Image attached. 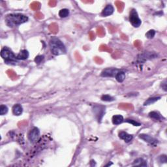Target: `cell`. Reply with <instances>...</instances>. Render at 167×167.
<instances>
[{
	"instance_id": "1",
	"label": "cell",
	"mask_w": 167,
	"mask_h": 167,
	"mask_svg": "<svg viewBox=\"0 0 167 167\" xmlns=\"http://www.w3.org/2000/svg\"><path fill=\"white\" fill-rule=\"evenodd\" d=\"M28 17L21 13H11L5 17V23L9 28L18 26L28 21Z\"/></svg>"
},
{
	"instance_id": "2",
	"label": "cell",
	"mask_w": 167,
	"mask_h": 167,
	"mask_svg": "<svg viewBox=\"0 0 167 167\" xmlns=\"http://www.w3.org/2000/svg\"><path fill=\"white\" fill-rule=\"evenodd\" d=\"M49 46L52 54L59 55L67 53L66 47L63 42L56 37H52L49 41Z\"/></svg>"
},
{
	"instance_id": "3",
	"label": "cell",
	"mask_w": 167,
	"mask_h": 167,
	"mask_svg": "<svg viewBox=\"0 0 167 167\" xmlns=\"http://www.w3.org/2000/svg\"><path fill=\"white\" fill-rule=\"evenodd\" d=\"M1 57L4 59L5 63L9 65H16L18 63L17 55L8 47H4L1 51Z\"/></svg>"
},
{
	"instance_id": "4",
	"label": "cell",
	"mask_w": 167,
	"mask_h": 167,
	"mask_svg": "<svg viewBox=\"0 0 167 167\" xmlns=\"http://www.w3.org/2000/svg\"><path fill=\"white\" fill-rule=\"evenodd\" d=\"M129 22L135 28H139L142 24V21L139 18L137 11L135 9H132L129 15Z\"/></svg>"
},
{
	"instance_id": "5",
	"label": "cell",
	"mask_w": 167,
	"mask_h": 167,
	"mask_svg": "<svg viewBox=\"0 0 167 167\" xmlns=\"http://www.w3.org/2000/svg\"><path fill=\"white\" fill-rule=\"evenodd\" d=\"M40 137V130L37 127H33L28 134V139L32 143H35Z\"/></svg>"
},
{
	"instance_id": "6",
	"label": "cell",
	"mask_w": 167,
	"mask_h": 167,
	"mask_svg": "<svg viewBox=\"0 0 167 167\" xmlns=\"http://www.w3.org/2000/svg\"><path fill=\"white\" fill-rule=\"evenodd\" d=\"M120 70L116 68H106L101 72L102 77H114Z\"/></svg>"
},
{
	"instance_id": "7",
	"label": "cell",
	"mask_w": 167,
	"mask_h": 167,
	"mask_svg": "<svg viewBox=\"0 0 167 167\" xmlns=\"http://www.w3.org/2000/svg\"><path fill=\"white\" fill-rule=\"evenodd\" d=\"M139 137L140 139L143 140L144 141L148 142V143L151 144V145H152L153 146L157 145L158 140L156 139H155V138L151 137V136L146 134H140L139 135Z\"/></svg>"
},
{
	"instance_id": "8",
	"label": "cell",
	"mask_w": 167,
	"mask_h": 167,
	"mask_svg": "<svg viewBox=\"0 0 167 167\" xmlns=\"http://www.w3.org/2000/svg\"><path fill=\"white\" fill-rule=\"evenodd\" d=\"M93 112L95 115L98 116V121H101V118L103 117L104 115V111H105V108L102 107V106H95L94 108L93 109Z\"/></svg>"
},
{
	"instance_id": "9",
	"label": "cell",
	"mask_w": 167,
	"mask_h": 167,
	"mask_svg": "<svg viewBox=\"0 0 167 167\" xmlns=\"http://www.w3.org/2000/svg\"><path fill=\"white\" fill-rule=\"evenodd\" d=\"M114 7L109 4V5H106L103 10H102L101 13L102 17H108L112 15L114 13Z\"/></svg>"
},
{
	"instance_id": "10",
	"label": "cell",
	"mask_w": 167,
	"mask_h": 167,
	"mask_svg": "<svg viewBox=\"0 0 167 167\" xmlns=\"http://www.w3.org/2000/svg\"><path fill=\"white\" fill-rule=\"evenodd\" d=\"M119 137L120 139L124 140L126 143H129L133 139V136L132 135L128 134L127 133L125 132V131H121L119 133Z\"/></svg>"
},
{
	"instance_id": "11",
	"label": "cell",
	"mask_w": 167,
	"mask_h": 167,
	"mask_svg": "<svg viewBox=\"0 0 167 167\" xmlns=\"http://www.w3.org/2000/svg\"><path fill=\"white\" fill-rule=\"evenodd\" d=\"M157 57V54L153 52H146L144 53L143 54H140V57H139V59L140 60L143 59L144 61L148 59H151L153 58H156Z\"/></svg>"
},
{
	"instance_id": "12",
	"label": "cell",
	"mask_w": 167,
	"mask_h": 167,
	"mask_svg": "<svg viewBox=\"0 0 167 167\" xmlns=\"http://www.w3.org/2000/svg\"><path fill=\"white\" fill-rule=\"evenodd\" d=\"M29 55L30 54L27 50H22L17 55V59L18 61L19 60H26L28 58Z\"/></svg>"
},
{
	"instance_id": "13",
	"label": "cell",
	"mask_w": 167,
	"mask_h": 167,
	"mask_svg": "<svg viewBox=\"0 0 167 167\" xmlns=\"http://www.w3.org/2000/svg\"><path fill=\"white\" fill-rule=\"evenodd\" d=\"M22 112H23V108L21 106V104H15L13 107V114L15 116H20Z\"/></svg>"
},
{
	"instance_id": "14",
	"label": "cell",
	"mask_w": 167,
	"mask_h": 167,
	"mask_svg": "<svg viewBox=\"0 0 167 167\" xmlns=\"http://www.w3.org/2000/svg\"><path fill=\"white\" fill-rule=\"evenodd\" d=\"M112 123L114 125H119L121 123H123L124 121V118L123 117V116L117 114V115H114L112 117Z\"/></svg>"
},
{
	"instance_id": "15",
	"label": "cell",
	"mask_w": 167,
	"mask_h": 167,
	"mask_svg": "<svg viewBox=\"0 0 167 167\" xmlns=\"http://www.w3.org/2000/svg\"><path fill=\"white\" fill-rule=\"evenodd\" d=\"M125 73L123 71L120 70L118 73H117L116 75L115 79L116 81L119 82V83H122L125 79Z\"/></svg>"
},
{
	"instance_id": "16",
	"label": "cell",
	"mask_w": 167,
	"mask_h": 167,
	"mask_svg": "<svg viewBox=\"0 0 167 167\" xmlns=\"http://www.w3.org/2000/svg\"><path fill=\"white\" fill-rule=\"evenodd\" d=\"M133 166H147V162L142 158H139L135 160L134 162H133Z\"/></svg>"
},
{
	"instance_id": "17",
	"label": "cell",
	"mask_w": 167,
	"mask_h": 167,
	"mask_svg": "<svg viewBox=\"0 0 167 167\" xmlns=\"http://www.w3.org/2000/svg\"><path fill=\"white\" fill-rule=\"evenodd\" d=\"M160 99H161V97H155L149 98L148 99H147L146 101L144 102V106H148V105H150V104H154L155 102L159 101Z\"/></svg>"
},
{
	"instance_id": "18",
	"label": "cell",
	"mask_w": 167,
	"mask_h": 167,
	"mask_svg": "<svg viewBox=\"0 0 167 167\" xmlns=\"http://www.w3.org/2000/svg\"><path fill=\"white\" fill-rule=\"evenodd\" d=\"M149 117L151 119H155V120H160L162 119L161 115L160 114L159 112H155V111H153V112H151L149 114Z\"/></svg>"
},
{
	"instance_id": "19",
	"label": "cell",
	"mask_w": 167,
	"mask_h": 167,
	"mask_svg": "<svg viewBox=\"0 0 167 167\" xmlns=\"http://www.w3.org/2000/svg\"><path fill=\"white\" fill-rule=\"evenodd\" d=\"M70 11L67 9H62L59 11V16L60 18H66L69 15Z\"/></svg>"
},
{
	"instance_id": "20",
	"label": "cell",
	"mask_w": 167,
	"mask_h": 167,
	"mask_svg": "<svg viewBox=\"0 0 167 167\" xmlns=\"http://www.w3.org/2000/svg\"><path fill=\"white\" fill-rule=\"evenodd\" d=\"M101 99L102 101H104V102H112L115 100L114 98L109 95H103L101 97Z\"/></svg>"
},
{
	"instance_id": "21",
	"label": "cell",
	"mask_w": 167,
	"mask_h": 167,
	"mask_svg": "<svg viewBox=\"0 0 167 167\" xmlns=\"http://www.w3.org/2000/svg\"><path fill=\"white\" fill-rule=\"evenodd\" d=\"M9 108L6 105H4V104H1L0 106V115L3 116L6 114L8 112Z\"/></svg>"
},
{
	"instance_id": "22",
	"label": "cell",
	"mask_w": 167,
	"mask_h": 167,
	"mask_svg": "<svg viewBox=\"0 0 167 167\" xmlns=\"http://www.w3.org/2000/svg\"><path fill=\"white\" fill-rule=\"evenodd\" d=\"M155 33H156V32H155V31L154 30H150L146 33V36L148 39H151L155 37Z\"/></svg>"
},
{
	"instance_id": "23",
	"label": "cell",
	"mask_w": 167,
	"mask_h": 167,
	"mask_svg": "<svg viewBox=\"0 0 167 167\" xmlns=\"http://www.w3.org/2000/svg\"><path fill=\"white\" fill-rule=\"evenodd\" d=\"M125 121L127 122V123H129L131 124H132L133 126H137V127H139L141 125V123H139L136 121V120H133V119H127L125 120Z\"/></svg>"
},
{
	"instance_id": "24",
	"label": "cell",
	"mask_w": 167,
	"mask_h": 167,
	"mask_svg": "<svg viewBox=\"0 0 167 167\" xmlns=\"http://www.w3.org/2000/svg\"><path fill=\"white\" fill-rule=\"evenodd\" d=\"M44 59V55H37V56L35 57L34 61L37 64H40Z\"/></svg>"
},
{
	"instance_id": "25",
	"label": "cell",
	"mask_w": 167,
	"mask_h": 167,
	"mask_svg": "<svg viewBox=\"0 0 167 167\" xmlns=\"http://www.w3.org/2000/svg\"><path fill=\"white\" fill-rule=\"evenodd\" d=\"M159 161L161 163H166L167 162V157L166 155H162L159 157Z\"/></svg>"
},
{
	"instance_id": "26",
	"label": "cell",
	"mask_w": 167,
	"mask_h": 167,
	"mask_svg": "<svg viewBox=\"0 0 167 167\" xmlns=\"http://www.w3.org/2000/svg\"><path fill=\"white\" fill-rule=\"evenodd\" d=\"M161 86L162 90H163L164 92H166L167 91V81L166 79L164 80L163 82H162V83L161 84Z\"/></svg>"
},
{
	"instance_id": "27",
	"label": "cell",
	"mask_w": 167,
	"mask_h": 167,
	"mask_svg": "<svg viewBox=\"0 0 167 167\" xmlns=\"http://www.w3.org/2000/svg\"><path fill=\"white\" fill-rule=\"evenodd\" d=\"M112 164H113L112 162H111V163H110V162H109V163L108 164H106V166H110V165H112Z\"/></svg>"
}]
</instances>
